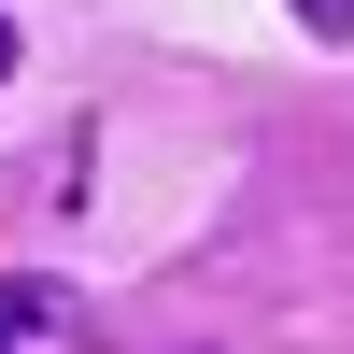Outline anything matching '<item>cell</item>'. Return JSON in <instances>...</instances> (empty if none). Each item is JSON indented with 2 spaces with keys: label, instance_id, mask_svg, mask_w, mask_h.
<instances>
[{
  "label": "cell",
  "instance_id": "3",
  "mask_svg": "<svg viewBox=\"0 0 354 354\" xmlns=\"http://www.w3.org/2000/svg\"><path fill=\"white\" fill-rule=\"evenodd\" d=\"M0 85H15V15H0Z\"/></svg>",
  "mask_w": 354,
  "mask_h": 354
},
{
  "label": "cell",
  "instance_id": "2",
  "mask_svg": "<svg viewBox=\"0 0 354 354\" xmlns=\"http://www.w3.org/2000/svg\"><path fill=\"white\" fill-rule=\"evenodd\" d=\"M283 15H298L312 43H354V0H283Z\"/></svg>",
  "mask_w": 354,
  "mask_h": 354
},
{
  "label": "cell",
  "instance_id": "1",
  "mask_svg": "<svg viewBox=\"0 0 354 354\" xmlns=\"http://www.w3.org/2000/svg\"><path fill=\"white\" fill-rule=\"evenodd\" d=\"M71 312H57V283H0V354H43Z\"/></svg>",
  "mask_w": 354,
  "mask_h": 354
}]
</instances>
